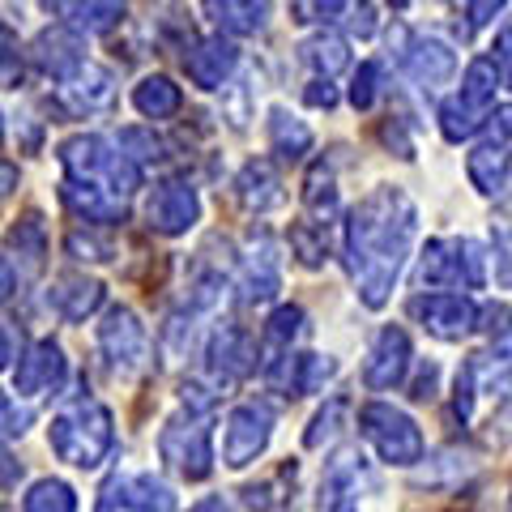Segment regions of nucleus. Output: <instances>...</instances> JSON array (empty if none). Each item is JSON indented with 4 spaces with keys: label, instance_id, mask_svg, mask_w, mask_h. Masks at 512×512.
Masks as SVG:
<instances>
[{
    "label": "nucleus",
    "instance_id": "f257e3e1",
    "mask_svg": "<svg viewBox=\"0 0 512 512\" xmlns=\"http://www.w3.org/2000/svg\"><path fill=\"white\" fill-rule=\"evenodd\" d=\"M419 239V210L397 184H376L346 214L342 256L363 308H384Z\"/></svg>",
    "mask_w": 512,
    "mask_h": 512
},
{
    "label": "nucleus",
    "instance_id": "f03ea898",
    "mask_svg": "<svg viewBox=\"0 0 512 512\" xmlns=\"http://www.w3.org/2000/svg\"><path fill=\"white\" fill-rule=\"evenodd\" d=\"M214 406L218 397L210 389L184 384L180 410L158 431V457L188 483H201V478L214 474Z\"/></svg>",
    "mask_w": 512,
    "mask_h": 512
},
{
    "label": "nucleus",
    "instance_id": "7ed1b4c3",
    "mask_svg": "<svg viewBox=\"0 0 512 512\" xmlns=\"http://www.w3.org/2000/svg\"><path fill=\"white\" fill-rule=\"evenodd\" d=\"M47 444L52 453L73 470H99L103 461L116 448V419L103 402L94 397H77V402L64 406L52 427H47Z\"/></svg>",
    "mask_w": 512,
    "mask_h": 512
},
{
    "label": "nucleus",
    "instance_id": "20e7f679",
    "mask_svg": "<svg viewBox=\"0 0 512 512\" xmlns=\"http://www.w3.org/2000/svg\"><path fill=\"white\" fill-rule=\"evenodd\" d=\"M60 167H64V180L90 184V188H99L124 205L141 184V167L120 150V141H107L99 133H77V137L64 141Z\"/></svg>",
    "mask_w": 512,
    "mask_h": 512
},
{
    "label": "nucleus",
    "instance_id": "39448f33",
    "mask_svg": "<svg viewBox=\"0 0 512 512\" xmlns=\"http://www.w3.org/2000/svg\"><path fill=\"white\" fill-rule=\"evenodd\" d=\"M487 248L478 239H431L414 265V286L427 295H466L487 286Z\"/></svg>",
    "mask_w": 512,
    "mask_h": 512
},
{
    "label": "nucleus",
    "instance_id": "423d86ee",
    "mask_svg": "<svg viewBox=\"0 0 512 512\" xmlns=\"http://www.w3.org/2000/svg\"><path fill=\"white\" fill-rule=\"evenodd\" d=\"M500 64H495L491 56H478L470 60L466 77H461L457 94H448V99L440 103V133L444 141H466L474 137L478 128H483L495 111V94H500Z\"/></svg>",
    "mask_w": 512,
    "mask_h": 512
},
{
    "label": "nucleus",
    "instance_id": "0eeeda50",
    "mask_svg": "<svg viewBox=\"0 0 512 512\" xmlns=\"http://www.w3.org/2000/svg\"><path fill=\"white\" fill-rule=\"evenodd\" d=\"M359 431L384 466H419L423 461V431L402 406L367 402L359 410Z\"/></svg>",
    "mask_w": 512,
    "mask_h": 512
},
{
    "label": "nucleus",
    "instance_id": "6e6552de",
    "mask_svg": "<svg viewBox=\"0 0 512 512\" xmlns=\"http://www.w3.org/2000/svg\"><path fill=\"white\" fill-rule=\"evenodd\" d=\"M94 338H99V359L111 380H133L150 359V333L133 308H111Z\"/></svg>",
    "mask_w": 512,
    "mask_h": 512
},
{
    "label": "nucleus",
    "instance_id": "1a4fd4ad",
    "mask_svg": "<svg viewBox=\"0 0 512 512\" xmlns=\"http://www.w3.org/2000/svg\"><path fill=\"white\" fill-rule=\"evenodd\" d=\"M235 286H239V299L248 303V308H261L278 295L282 286V248L274 231L256 227L248 235L244 252H239V274H235Z\"/></svg>",
    "mask_w": 512,
    "mask_h": 512
},
{
    "label": "nucleus",
    "instance_id": "9d476101",
    "mask_svg": "<svg viewBox=\"0 0 512 512\" xmlns=\"http://www.w3.org/2000/svg\"><path fill=\"white\" fill-rule=\"evenodd\" d=\"M274 436V406L265 402H239L231 406L227 423H222V466L244 470L269 448Z\"/></svg>",
    "mask_w": 512,
    "mask_h": 512
},
{
    "label": "nucleus",
    "instance_id": "9b49d317",
    "mask_svg": "<svg viewBox=\"0 0 512 512\" xmlns=\"http://www.w3.org/2000/svg\"><path fill=\"white\" fill-rule=\"evenodd\" d=\"M47 265V231L43 218L30 210L18 218V227L9 231V248H5V295H22L30 282L43 274Z\"/></svg>",
    "mask_w": 512,
    "mask_h": 512
},
{
    "label": "nucleus",
    "instance_id": "f8f14e48",
    "mask_svg": "<svg viewBox=\"0 0 512 512\" xmlns=\"http://www.w3.org/2000/svg\"><path fill=\"white\" fill-rule=\"evenodd\" d=\"M201 218V197L188 175H167L158 180L146 201V222L158 235H188Z\"/></svg>",
    "mask_w": 512,
    "mask_h": 512
},
{
    "label": "nucleus",
    "instance_id": "ddd939ff",
    "mask_svg": "<svg viewBox=\"0 0 512 512\" xmlns=\"http://www.w3.org/2000/svg\"><path fill=\"white\" fill-rule=\"evenodd\" d=\"M402 73L423 94H440L457 77V47L440 35H414L402 43Z\"/></svg>",
    "mask_w": 512,
    "mask_h": 512
},
{
    "label": "nucleus",
    "instance_id": "4468645a",
    "mask_svg": "<svg viewBox=\"0 0 512 512\" xmlns=\"http://www.w3.org/2000/svg\"><path fill=\"white\" fill-rule=\"evenodd\" d=\"M410 316L440 342L470 338L478 329V320H483V312H478V303L470 295H419L410 303Z\"/></svg>",
    "mask_w": 512,
    "mask_h": 512
},
{
    "label": "nucleus",
    "instance_id": "2eb2a0df",
    "mask_svg": "<svg viewBox=\"0 0 512 512\" xmlns=\"http://www.w3.org/2000/svg\"><path fill=\"white\" fill-rule=\"evenodd\" d=\"M99 512H175V491L154 474H111Z\"/></svg>",
    "mask_w": 512,
    "mask_h": 512
},
{
    "label": "nucleus",
    "instance_id": "dca6fc26",
    "mask_svg": "<svg viewBox=\"0 0 512 512\" xmlns=\"http://www.w3.org/2000/svg\"><path fill=\"white\" fill-rule=\"evenodd\" d=\"M111 99H116V77H111V69H103V64L86 60L82 69H77L69 82L56 86V103L64 116H99V111L111 107Z\"/></svg>",
    "mask_w": 512,
    "mask_h": 512
},
{
    "label": "nucleus",
    "instance_id": "f3484780",
    "mask_svg": "<svg viewBox=\"0 0 512 512\" xmlns=\"http://www.w3.org/2000/svg\"><path fill=\"white\" fill-rule=\"evenodd\" d=\"M410 363H414V350H410L406 329L384 325V329L376 333L372 350H367V359H363V380H367V389H376V393L397 389V384L406 380Z\"/></svg>",
    "mask_w": 512,
    "mask_h": 512
},
{
    "label": "nucleus",
    "instance_id": "a211bd4d",
    "mask_svg": "<svg viewBox=\"0 0 512 512\" xmlns=\"http://www.w3.org/2000/svg\"><path fill=\"white\" fill-rule=\"evenodd\" d=\"M64 376H69V359H64V350L52 342V338H43L26 350V355H18V367L9 372L13 380V393H22V397H43V393H56Z\"/></svg>",
    "mask_w": 512,
    "mask_h": 512
},
{
    "label": "nucleus",
    "instance_id": "6ab92c4d",
    "mask_svg": "<svg viewBox=\"0 0 512 512\" xmlns=\"http://www.w3.org/2000/svg\"><path fill=\"white\" fill-rule=\"evenodd\" d=\"M205 359H210V376L218 384H235L256 372L261 350H256V338L244 325H222L210 338V346H205Z\"/></svg>",
    "mask_w": 512,
    "mask_h": 512
},
{
    "label": "nucleus",
    "instance_id": "aec40b11",
    "mask_svg": "<svg viewBox=\"0 0 512 512\" xmlns=\"http://www.w3.org/2000/svg\"><path fill=\"white\" fill-rule=\"evenodd\" d=\"M184 69L201 90H222L231 82V73L239 69V47L231 39H222V35L197 39L184 52Z\"/></svg>",
    "mask_w": 512,
    "mask_h": 512
},
{
    "label": "nucleus",
    "instance_id": "412c9836",
    "mask_svg": "<svg viewBox=\"0 0 512 512\" xmlns=\"http://www.w3.org/2000/svg\"><path fill=\"white\" fill-rule=\"evenodd\" d=\"M30 60H35V69L43 77H52V82H69V77L82 69L86 56H82V35L69 26H52L43 30V35L35 39V47H30Z\"/></svg>",
    "mask_w": 512,
    "mask_h": 512
},
{
    "label": "nucleus",
    "instance_id": "4be33fe9",
    "mask_svg": "<svg viewBox=\"0 0 512 512\" xmlns=\"http://www.w3.org/2000/svg\"><path fill=\"white\" fill-rule=\"evenodd\" d=\"M466 175H470V184L483 192V197H495V201H504L512 197V154L504 141H478V146L470 150L466 158Z\"/></svg>",
    "mask_w": 512,
    "mask_h": 512
},
{
    "label": "nucleus",
    "instance_id": "5701e85b",
    "mask_svg": "<svg viewBox=\"0 0 512 512\" xmlns=\"http://www.w3.org/2000/svg\"><path fill=\"white\" fill-rule=\"evenodd\" d=\"M103 282L99 278H86V274H60L52 286H47V308H52L60 320H86L103 308Z\"/></svg>",
    "mask_w": 512,
    "mask_h": 512
},
{
    "label": "nucleus",
    "instance_id": "b1692460",
    "mask_svg": "<svg viewBox=\"0 0 512 512\" xmlns=\"http://www.w3.org/2000/svg\"><path fill=\"white\" fill-rule=\"evenodd\" d=\"M235 197L248 214H269L282 205V175L269 158H248L235 175Z\"/></svg>",
    "mask_w": 512,
    "mask_h": 512
},
{
    "label": "nucleus",
    "instance_id": "393cba45",
    "mask_svg": "<svg viewBox=\"0 0 512 512\" xmlns=\"http://www.w3.org/2000/svg\"><path fill=\"white\" fill-rule=\"evenodd\" d=\"M265 376L278 380L286 393L308 397V393H320L333 376H338V363H333L329 355H316V350H303V355H291V359H282L278 367H269Z\"/></svg>",
    "mask_w": 512,
    "mask_h": 512
},
{
    "label": "nucleus",
    "instance_id": "a878e982",
    "mask_svg": "<svg viewBox=\"0 0 512 512\" xmlns=\"http://www.w3.org/2000/svg\"><path fill=\"white\" fill-rule=\"evenodd\" d=\"M60 201L69 205V214L82 222V227H111V222H124V201L107 197V192L90 188V184H60Z\"/></svg>",
    "mask_w": 512,
    "mask_h": 512
},
{
    "label": "nucleus",
    "instance_id": "bb28decb",
    "mask_svg": "<svg viewBox=\"0 0 512 512\" xmlns=\"http://www.w3.org/2000/svg\"><path fill=\"white\" fill-rule=\"evenodd\" d=\"M303 205H308V222L316 227H329L333 214H338V180H333V163L320 158L308 167V180H303Z\"/></svg>",
    "mask_w": 512,
    "mask_h": 512
},
{
    "label": "nucleus",
    "instance_id": "cd10ccee",
    "mask_svg": "<svg viewBox=\"0 0 512 512\" xmlns=\"http://www.w3.org/2000/svg\"><path fill=\"white\" fill-rule=\"evenodd\" d=\"M180 103H184L180 86H175L171 77H163V73H150V77H141V82L133 86V107L146 120H167V116L180 111Z\"/></svg>",
    "mask_w": 512,
    "mask_h": 512
},
{
    "label": "nucleus",
    "instance_id": "c85d7f7f",
    "mask_svg": "<svg viewBox=\"0 0 512 512\" xmlns=\"http://www.w3.org/2000/svg\"><path fill=\"white\" fill-rule=\"evenodd\" d=\"M299 60L308 64L320 82H329L333 73H342L346 64H350V43L342 35H329V30H320V35H312L308 43H299Z\"/></svg>",
    "mask_w": 512,
    "mask_h": 512
},
{
    "label": "nucleus",
    "instance_id": "c756f323",
    "mask_svg": "<svg viewBox=\"0 0 512 512\" xmlns=\"http://www.w3.org/2000/svg\"><path fill=\"white\" fill-rule=\"evenodd\" d=\"M269 146H274L278 158H303L312 150V128L303 124L295 111L286 107H269Z\"/></svg>",
    "mask_w": 512,
    "mask_h": 512
},
{
    "label": "nucleus",
    "instance_id": "7c9ffc66",
    "mask_svg": "<svg viewBox=\"0 0 512 512\" xmlns=\"http://www.w3.org/2000/svg\"><path fill=\"white\" fill-rule=\"evenodd\" d=\"M56 13H64V26L77 35H103L124 22V5H56Z\"/></svg>",
    "mask_w": 512,
    "mask_h": 512
},
{
    "label": "nucleus",
    "instance_id": "2f4dec72",
    "mask_svg": "<svg viewBox=\"0 0 512 512\" xmlns=\"http://www.w3.org/2000/svg\"><path fill=\"white\" fill-rule=\"evenodd\" d=\"M22 512H77V495L60 478H39L35 487L22 495Z\"/></svg>",
    "mask_w": 512,
    "mask_h": 512
},
{
    "label": "nucleus",
    "instance_id": "473e14b6",
    "mask_svg": "<svg viewBox=\"0 0 512 512\" xmlns=\"http://www.w3.org/2000/svg\"><path fill=\"white\" fill-rule=\"evenodd\" d=\"M218 18V26L222 30H231V35H256V30H265V22H269V5H205Z\"/></svg>",
    "mask_w": 512,
    "mask_h": 512
},
{
    "label": "nucleus",
    "instance_id": "72a5a7b5",
    "mask_svg": "<svg viewBox=\"0 0 512 512\" xmlns=\"http://www.w3.org/2000/svg\"><path fill=\"white\" fill-rule=\"evenodd\" d=\"M291 252L308 269H320V265L329 261V235H325V227H316V222L299 218L295 227H291Z\"/></svg>",
    "mask_w": 512,
    "mask_h": 512
},
{
    "label": "nucleus",
    "instance_id": "f704fd0d",
    "mask_svg": "<svg viewBox=\"0 0 512 512\" xmlns=\"http://www.w3.org/2000/svg\"><path fill=\"white\" fill-rule=\"evenodd\" d=\"M346 414H350V402H346V397H333V402L308 423V431H303V444H308V448H325V444L342 431Z\"/></svg>",
    "mask_w": 512,
    "mask_h": 512
},
{
    "label": "nucleus",
    "instance_id": "c9c22d12",
    "mask_svg": "<svg viewBox=\"0 0 512 512\" xmlns=\"http://www.w3.org/2000/svg\"><path fill=\"white\" fill-rule=\"evenodd\" d=\"M120 150L133 158L137 167H146V163H163L167 158V146H163V137H154L150 128H124L120 133Z\"/></svg>",
    "mask_w": 512,
    "mask_h": 512
},
{
    "label": "nucleus",
    "instance_id": "e433bc0d",
    "mask_svg": "<svg viewBox=\"0 0 512 512\" xmlns=\"http://www.w3.org/2000/svg\"><path fill=\"white\" fill-rule=\"evenodd\" d=\"M491 265H495V282L512 291V218H500L491 227Z\"/></svg>",
    "mask_w": 512,
    "mask_h": 512
},
{
    "label": "nucleus",
    "instance_id": "4c0bfd02",
    "mask_svg": "<svg viewBox=\"0 0 512 512\" xmlns=\"http://www.w3.org/2000/svg\"><path fill=\"white\" fill-rule=\"evenodd\" d=\"M64 252H69L73 261H111V256H116V248H111L103 235H94V227L69 231V239H64Z\"/></svg>",
    "mask_w": 512,
    "mask_h": 512
},
{
    "label": "nucleus",
    "instance_id": "58836bf2",
    "mask_svg": "<svg viewBox=\"0 0 512 512\" xmlns=\"http://www.w3.org/2000/svg\"><path fill=\"white\" fill-rule=\"evenodd\" d=\"M380 99V64L376 60H363L355 69V82H350V103H355L359 111H367Z\"/></svg>",
    "mask_w": 512,
    "mask_h": 512
},
{
    "label": "nucleus",
    "instance_id": "ea45409f",
    "mask_svg": "<svg viewBox=\"0 0 512 512\" xmlns=\"http://www.w3.org/2000/svg\"><path fill=\"white\" fill-rule=\"evenodd\" d=\"M483 359L512 367V320H508V325H495V333H491V350H487Z\"/></svg>",
    "mask_w": 512,
    "mask_h": 512
},
{
    "label": "nucleus",
    "instance_id": "a19ab883",
    "mask_svg": "<svg viewBox=\"0 0 512 512\" xmlns=\"http://www.w3.org/2000/svg\"><path fill=\"white\" fill-rule=\"evenodd\" d=\"M495 64H500V77L512 86V18L504 22V30H500V39H495V56H491Z\"/></svg>",
    "mask_w": 512,
    "mask_h": 512
},
{
    "label": "nucleus",
    "instance_id": "79ce46f5",
    "mask_svg": "<svg viewBox=\"0 0 512 512\" xmlns=\"http://www.w3.org/2000/svg\"><path fill=\"white\" fill-rule=\"evenodd\" d=\"M355 5H295V13H299V22H338V13H350Z\"/></svg>",
    "mask_w": 512,
    "mask_h": 512
},
{
    "label": "nucleus",
    "instance_id": "37998d69",
    "mask_svg": "<svg viewBox=\"0 0 512 512\" xmlns=\"http://www.w3.org/2000/svg\"><path fill=\"white\" fill-rule=\"evenodd\" d=\"M303 94H308L312 107H333V103H338V90H333V82H320V77H312Z\"/></svg>",
    "mask_w": 512,
    "mask_h": 512
},
{
    "label": "nucleus",
    "instance_id": "c03bdc74",
    "mask_svg": "<svg viewBox=\"0 0 512 512\" xmlns=\"http://www.w3.org/2000/svg\"><path fill=\"white\" fill-rule=\"evenodd\" d=\"M436 363H423V372H419V380H414V402H431L436 397Z\"/></svg>",
    "mask_w": 512,
    "mask_h": 512
},
{
    "label": "nucleus",
    "instance_id": "a18cd8bd",
    "mask_svg": "<svg viewBox=\"0 0 512 512\" xmlns=\"http://www.w3.org/2000/svg\"><path fill=\"white\" fill-rule=\"evenodd\" d=\"M26 423H30V410H18L13 397H5V436H22Z\"/></svg>",
    "mask_w": 512,
    "mask_h": 512
},
{
    "label": "nucleus",
    "instance_id": "49530a36",
    "mask_svg": "<svg viewBox=\"0 0 512 512\" xmlns=\"http://www.w3.org/2000/svg\"><path fill=\"white\" fill-rule=\"evenodd\" d=\"M466 13H470V26L478 30V26H487L495 13H504V0H487V5H466Z\"/></svg>",
    "mask_w": 512,
    "mask_h": 512
},
{
    "label": "nucleus",
    "instance_id": "de8ad7c7",
    "mask_svg": "<svg viewBox=\"0 0 512 512\" xmlns=\"http://www.w3.org/2000/svg\"><path fill=\"white\" fill-rule=\"evenodd\" d=\"M350 30H355V35H372L376 30V9L372 5H363V9H355V18H350Z\"/></svg>",
    "mask_w": 512,
    "mask_h": 512
},
{
    "label": "nucleus",
    "instance_id": "09e8293b",
    "mask_svg": "<svg viewBox=\"0 0 512 512\" xmlns=\"http://www.w3.org/2000/svg\"><path fill=\"white\" fill-rule=\"evenodd\" d=\"M188 512H231V508H227V500H222V495H205V500H197Z\"/></svg>",
    "mask_w": 512,
    "mask_h": 512
},
{
    "label": "nucleus",
    "instance_id": "8fccbe9b",
    "mask_svg": "<svg viewBox=\"0 0 512 512\" xmlns=\"http://www.w3.org/2000/svg\"><path fill=\"white\" fill-rule=\"evenodd\" d=\"M333 512H359V508L350 504V500H338V504H333Z\"/></svg>",
    "mask_w": 512,
    "mask_h": 512
}]
</instances>
